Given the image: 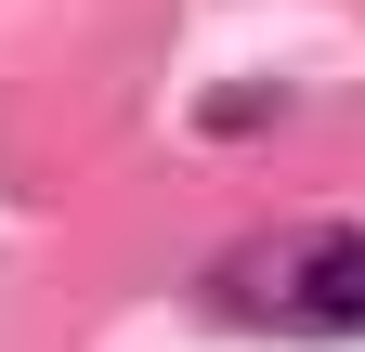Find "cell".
Returning <instances> with one entry per match:
<instances>
[{
  "label": "cell",
  "mask_w": 365,
  "mask_h": 352,
  "mask_svg": "<svg viewBox=\"0 0 365 352\" xmlns=\"http://www.w3.org/2000/svg\"><path fill=\"white\" fill-rule=\"evenodd\" d=\"M222 314H248L274 339H365V222H300L261 235L248 261H222Z\"/></svg>",
  "instance_id": "6da1fadb"
}]
</instances>
